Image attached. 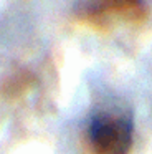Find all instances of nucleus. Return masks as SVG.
Here are the masks:
<instances>
[{
  "label": "nucleus",
  "instance_id": "nucleus-1",
  "mask_svg": "<svg viewBox=\"0 0 152 154\" xmlns=\"http://www.w3.org/2000/svg\"><path fill=\"white\" fill-rule=\"evenodd\" d=\"M93 154H127L132 146V123L122 114L99 113L88 128Z\"/></svg>",
  "mask_w": 152,
  "mask_h": 154
},
{
  "label": "nucleus",
  "instance_id": "nucleus-2",
  "mask_svg": "<svg viewBox=\"0 0 152 154\" xmlns=\"http://www.w3.org/2000/svg\"><path fill=\"white\" fill-rule=\"evenodd\" d=\"M84 23L98 30H108L116 23L139 25L149 17L147 7L137 0H104L98 4H88L79 12Z\"/></svg>",
  "mask_w": 152,
  "mask_h": 154
}]
</instances>
